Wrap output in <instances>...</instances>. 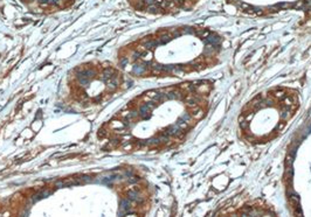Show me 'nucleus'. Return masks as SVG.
<instances>
[{"label": "nucleus", "mask_w": 311, "mask_h": 217, "mask_svg": "<svg viewBox=\"0 0 311 217\" xmlns=\"http://www.w3.org/2000/svg\"><path fill=\"white\" fill-rule=\"evenodd\" d=\"M34 12H56L69 7L75 0H21Z\"/></svg>", "instance_id": "obj_1"}]
</instances>
